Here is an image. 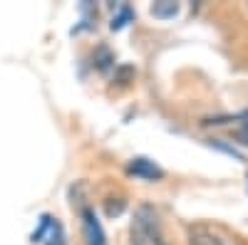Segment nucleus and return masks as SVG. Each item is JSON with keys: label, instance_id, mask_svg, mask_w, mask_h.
Here are the masks:
<instances>
[{"label": "nucleus", "instance_id": "1", "mask_svg": "<svg viewBox=\"0 0 248 245\" xmlns=\"http://www.w3.org/2000/svg\"><path fill=\"white\" fill-rule=\"evenodd\" d=\"M129 235H132V245H167L164 233H161L159 216H156V211L149 206V203L137 206Z\"/></svg>", "mask_w": 248, "mask_h": 245}, {"label": "nucleus", "instance_id": "2", "mask_svg": "<svg viewBox=\"0 0 248 245\" xmlns=\"http://www.w3.org/2000/svg\"><path fill=\"white\" fill-rule=\"evenodd\" d=\"M82 233H85V245H107V235L92 208H82Z\"/></svg>", "mask_w": 248, "mask_h": 245}, {"label": "nucleus", "instance_id": "3", "mask_svg": "<svg viewBox=\"0 0 248 245\" xmlns=\"http://www.w3.org/2000/svg\"><path fill=\"white\" fill-rule=\"evenodd\" d=\"M127 173H132V176H137V178H144V181H156V178L164 176V171L156 166L154 161L141 159V156H137V159H132V161L127 163Z\"/></svg>", "mask_w": 248, "mask_h": 245}, {"label": "nucleus", "instance_id": "4", "mask_svg": "<svg viewBox=\"0 0 248 245\" xmlns=\"http://www.w3.org/2000/svg\"><path fill=\"white\" fill-rule=\"evenodd\" d=\"M189 245H226L221 235H216L214 231L203 228V226H194L189 231Z\"/></svg>", "mask_w": 248, "mask_h": 245}, {"label": "nucleus", "instance_id": "5", "mask_svg": "<svg viewBox=\"0 0 248 245\" xmlns=\"http://www.w3.org/2000/svg\"><path fill=\"white\" fill-rule=\"evenodd\" d=\"M179 13V5L171 3V0H161V3H154L152 5V15L161 17V20H167V17H174Z\"/></svg>", "mask_w": 248, "mask_h": 245}, {"label": "nucleus", "instance_id": "6", "mask_svg": "<svg viewBox=\"0 0 248 245\" xmlns=\"http://www.w3.org/2000/svg\"><path fill=\"white\" fill-rule=\"evenodd\" d=\"M45 245H65V231H62V226L52 218L50 228H47V243Z\"/></svg>", "mask_w": 248, "mask_h": 245}, {"label": "nucleus", "instance_id": "7", "mask_svg": "<svg viewBox=\"0 0 248 245\" xmlns=\"http://www.w3.org/2000/svg\"><path fill=\"white\" fill-rule=\"evenodd\" d=\"M129 20H132V10H129L127 5H122V8H119V15H114V17H112L109 28H112V30H122L124 25L129 23Z\"/></svg>", "mask_w": 248, "mask_h": 245}, {"label": "nucleus", "instance_id": "8", "mask_svg": "<svg viewBox=\"0 0 248 245\" xmlns=\"http://www.w3.org/2000/svg\"><path fill=\"white\" fill-rule=\"evenodd\" d=\"M50 223H52V218L50 216H43V220H40V228L32 233V243H40L45 238V233H47V228H50Z\"/></svg>", "mask_w": 248, "mask_h": 245}, {"label": "nucleus", "instance_id": "9", "mask_svg": "<svg viewBox=\"0 0 248 245\" xmlns=\"http://www.w3.org/2000/svg\"><path fill=\"white\" fill-rule=\"evenodd\" d=\"M238 144H243V146H248V121L238 129Z\"/></svg>", "mask_w": 248, "mask_h": 245}]
</instances>
